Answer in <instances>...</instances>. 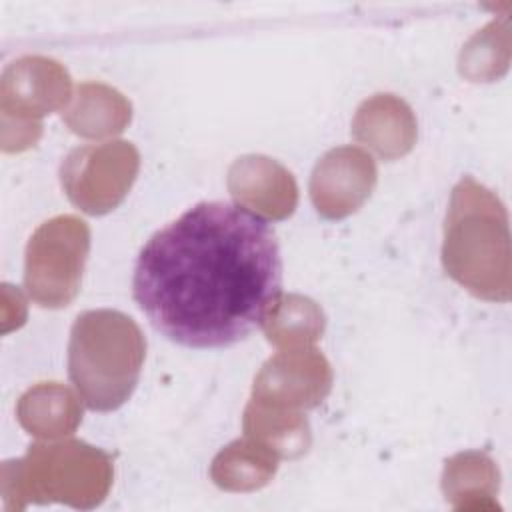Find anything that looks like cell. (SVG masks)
Listing matches in <instances>:
<instances>
[{"mask_svg": "<svg viewBox=\"0 0 512 512\" xmlns=\"http://www.w3.org/2000/svg\"><path fill=\"white\" fill-rule=\"evenodd\" d=\"M132 288L168 340L230 346L262 324L280 296V248L264 218L234 204L200 202L148 240Z\"/></svg>", "mask_w": 512, "mask_h": 512, "instance_id": "obj_1", "label": "cell"}, {"mask_svg": "<svg viewBox=\"0 0 512 512\" xmlns=\"http://www.w3.org/2000/svg\"><path fill=\"white\" fill-rule=\"evenodd\" d=\"M442 264L468 292L506 302L512 290L508 214L500 198L474 178H462L444 222Z\"/></svg>", "mask_w": 512, "mask_h": 512, "instance_id": "obj_2", "label": "cell"}, {"mask_svg": "<svg viewBox=\"0 0 512 512\" xmlns=\"http://www.w3.org/2000/svg\"><path fill=\"white\" fill-rule=\"evenodd\" d=\"M144 354L146 340L130 316L86 310L70 330L68 374L90 410H116L134 392Z\"/></svg>", "mask_w": 512, "mask_h": 512, "instance_id": "obj_3", "label": "cell"}, {"mask_svg": "<svg viewBox=\"0 0 512 512\" xmlns=\"http://www.w3.org/2000/svg\"><path fill=\"white\" fill-rule=\"evenodd\" d=\"M110 484V456L80 440L34 444L24 458L4 462L0 474L6 510H22L30 502L88 510L106 498Z\"/></svg>", "mask_w": 512, "mask_h": 512, "instance_id": "obj_4", "label": "cell"}, {"mask_svg": "<svg viewBox=\"0 0 512 512\" xmlns=\"http://www.w3.org/2000/svg\"><path fill=\"white\" fill-rule=\"evenodd\" d=\"M66 68L44 56H24L8 64L0 80L2 148L22 152L42 134V116L56 112L70 100Z\"/></svg>", "mask_w": 512, "mask_h": 512, "instance_id": "obj_5", "label": "cell"}, {"mask_svg": "<svg viewBox=\"0 0 512 512\" xmlns=\"http://www.w3.org/2000/svg\"><path fill=\"white\" fill-rule=\"evenodd\" d=\"M90 230L72 214L44 222L26 246L24 284L30 298L44 308L68 306L82 282Z\"/></svg>", "mask_w": 512, "mask_h": 512, "instance_id": "obj_6", "label": "cell"}, {"mask_svg": "<svg viewBox=\"0 0 512 512\" xmlns=\"http://www.w3.org/2000/svg\"><path fill=\"white\" fill-rule=\"evenodd\" d=\"M140 154L130 142H104L74 148L60 166L66 196L86 214L114 210L136 180Z\"/></svg>", "mask_w": 512, "mask_h": 512, "instance_id": "obj_7", "label": "cell"}, {"mask_svg": "<svg viewBox=\"0 0 512 512\" xmlns=\"http://www.w3.org/2000/svg\"><path fill=\"white\" fill-rule=\"evenodd\" d=\"M332 386L328 360L308 348L282 350L270 358L254 380L252 398L288 410H308L318 406Z\"/></svg>", "mask_w": 512, "mask_h": 512, "instance_id": "obj_8", "label": "cell"}, {"mask_svg": "<svg viewBox=\"0 0 512 512\" xmlns=\"http://www.w3.org/2000/svg\"><path fill=\"white\" fill-rule=\"evenodd\" d=\"M376 176V164L368 152L356 146L334 148L314 166L310 178L312 204L324 218H346L366 202Z\"/></svg>", "mask_w": 512, "mask_h": 512, "instance_id": "obj_9", "label": "cell"}, {"mask_svg": "<svg viewBox=\"0 0 512 512\" xmlns=\"http://www.w3.org/2000/svg\"><path fill=\"white\" fill-rule=\"evenodd\" d=\"M228 190L240 208L266 218H288L298 202L294 176L268 156H242L228 170Z\"/></svg>", "mask_w": 512, "mask_h": 512, "instance_id": "obj_10", "label": "cell"}, {"mask_svg": "<svg viewBox=\"0 0 512 512\" xmlns=\"http://www.w3.org/2000/svg\"><path fill=\"white\" fill-rule=\"evenodd\" d=\"M352 134L384 160H394L412 150L416 118L404 100L392 94H376L356 110Z\"/></svg>", "mask_w": 512, "mask_h": 512, "instance_id": "obj_11", "label": "cell"}, {"mask_svg": "<svg viewBox=\"0 0 512 512\" xmlns=\"http://www.w3.org/2000/svg\"><path fill=\"white\" fill-rule=\"evenodd\" d=\"M20 426L44 440H56L76 430L82 420L78 396L58 382H42L28 388L16 406Z\"/></svg>", "mask_w": 512, "mask_h": 512, "instance_id": "obj_12", "label": "cell"}, {"mask_svg": "<svg viewBox=\"0 0 512 512\" xmlns=\"http://www.w3.org/2000/svg\"><path fill=\"white\" fill-rule=\"evenodd\" d=\"M132 116L130 102L100 82L80 84L62 112L66 126L84 138H106L122 132Z\"/></svg>", "mask_w": 512, "mask_h": 512, "instance_id": "obj_13", "label": "cell"}, {"mask_svg": "<svg viewBox=\"0 0 512 512\" xmlns=\"http://www.w3.org/2000/svg\"><path fill=\"white\" fill-rule=\"evenodd\" d=\"M248 438L270 448L278 458H298L310 446V426L302 412L250 400L244 410Z\"/></svg>", "mask_w": 512, "mask_h": 512, "instance_id": "obj_14", "label": "cell"}, {"mask_svg": "<svg viewBox=\"0 0 512 512\" xmlns=\"http://www.w3.org/2000/svg\"><path fill=\"white\" fill-rule=\"evenodd\" d=\"M278 470V456L264 444L244 438L220 450L210 476L216 486L232 492H248L266 486Z\"/></svg>", "mask_w": 512, "mask_h": 512, "instance_id": "obj_15", "label": "cell"}, {"mask_svg": "<svg viewBox=\"0 0 512 512\" xmlns=\"http://www.w3.org/2000/svg\"><path fill=\"white\" fill-rule=\"evenodd\" d=\"M262 328L266 338L282 350L308 348L324 332V312L306 296L284 294L268 308Z\"/></svg>", "mask_w": 512, "mask_h": 512, "instance_id": "obj_16", "label": "cell"}, {"mask_svg": "<svg viewBox=\"0 0 512 512\" xmlns=\"http://www.w3.org/2000/svg\"><path fill=\"white\" fill-rule=\"evenodd\" d=\"M442 490L454 508L496 506L492 496L498 490V468L486 454H456L446 462Z\"/></svg>", "mask_w": 512, "mask_h": 512, "instance_id": "obj_17", "label": "cell"}, {"mask_svg": "<svg viewBox=\"0 0 512 512\" xmlns=\"http://www.w3.org/2000/svg\"><path fill=\"white\" fill-rule=\"evenodd\" d=\"M508 66V28L492 22L478 32L460 54V72L470 80H494Z\"/></svg>", "mask_w": 512, "mask_h": 512, "instance_id": "obj_18", "label": "cell"}]
</instances>
